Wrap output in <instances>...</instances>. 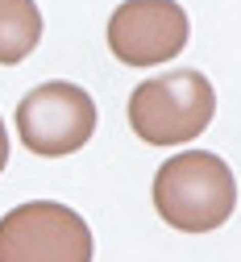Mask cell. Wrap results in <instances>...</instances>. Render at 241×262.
Returning <instances> with one entry per match:
<instances>
[{
	"instance_id": "cell-1",
	"label": "cell",
	"mask_w": 241,
	"mask_h": 262,
	"mask_svg": "<svg viewBox=\"0 0 241 262\" xmlns=\"http://www.w3.org/2000/svg\"><path fill=\"white\" fill-rule=\"evenodd\" d=\"M154 208L179 233L221 229L237 208V179L212 150H183L154 175Z\"/></svg>"
},
{
	"instance_id": "cell-2",
	"label": "cell",
	"mask_w": 241,
	"mask_h": 262,
	"mask_svg": "<svg viewBox=\"0 0 241 262\" xmlns=\"http://www.w3.org/2000/svg\"><path fill=\"white\" fill-rule=\"evenodd\" d=\"M216 92L204 71H166L137 83L129 96V125L150 146H183L212 125Z\"/></svg>"
},
{
	"instance_id": "cell-3",
	"label": "cell",
	"mask_w": 241,
	"mask_h": 262,
	"mask_svg": "<svg viewBox=\"0 0 241 262\" xmlns=\"http://www.w3.org/2000/svg\"><path fill=\"white\" fill-rule=\"evenodd\" d=\"M96 134V100L67 79L38 83L17 104V138L29 154L67 158L92 142Z\"/></svg>"
},
{
	"instance_id": "cell-4",
	"label": "cell",
	"mask_w": 241,
	"mask_h": 262,
	"mask_svg": "<svg viewBox=\"0 0 241 262\" xmlns=\"http://www.w3.org/2000/svg\"><path fill=\"white\" fill-rule=\"evenodd\" d=\"M0 262H92V229L54 200L17 204L0 216Z\"/></svg>"
},
{
	"instance_id": "cell-5",
	"label": "cell",
	"mask_w": 241,
	"mask_h": 262,
	"mask_svg": "<svg viewBox=\"0 0 241 262\" xmlns=\"http://www.w3.org/2000/svg\"><path fill=\"white\" fill-rule=\"evenodd\" d=\"M187 13L175 0H125L108 17V50L129 67H158L187 46Z\"/></svg>"
},
{
	"instance_id": "cell-6",
	"label": "cell",
	"mask_w": 241,
	"mask_h": 262,
	"mask_svg": "<svg viewBox=\"0 0 241 262\" xmlns=\"http://www.w3.org/2000/svg\"><path fill=\"white\" fill-rule=\"evenodd\" d=\"M42 42V13L33 0H0V62L17 67Z\"/></svg>"
},
{
	"instance_id": "cell-7",
	"label": "cell",
	"mask_w": 241,
	"mask_h": 262,
	"mask_svg": "<svg viewBox=\"0 0 241 262\" xmlns=\"http://www.w3.org/2000/svg\"><path fill=\"white\" fill-rule=\"evenodd\" d=\"M9 162V134H5V121H0V171H5Z\"/></svg>"
}]
</instances>
